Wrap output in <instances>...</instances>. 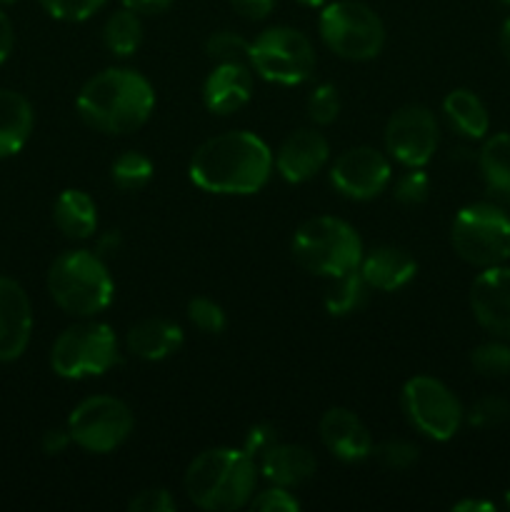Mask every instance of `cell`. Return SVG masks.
Wrapping results in <instances>:
<instances>
[{"mask_svg": "<svg viewBox=\"0 0 510 512\" xmlns=\"http://www.w3.org/2000/svg\"><path fill=\"white\" fill-rule=\"evenodd\" d=\"M500 50H503L505 60L510 63V18L505 20L503 28H500Z\"/></svg>", "mask_w": 510, "mask_h": 512, "instance_id": "46", "label": "cell"}, {"mask_svg": "<svg viewBox=\"0 0 510 512\" xmlns=\"http://www.w3.org/2000/svg\"><path fill=\"white\" fill-rule=\"evenodd\" d=\"M440 143V125L425 105H405L385 125V148L405 168H423Z\"/></svg>", "mask_w": 510, "mask_h": 512, "instance_id": "12", "label": "cell"}, {"mask_svg": "<svg viewBox=\"0 0 510 512\" xmlns=\"http://www.w3.org/2000/svg\"><path fill=\"white\" fill-rule=\"evenodd\" d=\"M470 365L483 378H505V375H510V345L503 340L480 343L470 353Z\"/></svg>", "mask_w": 510, "mask_h": 512, "instance_id": "29", "label": "cell"}, {"mask_svg": "<svg viewBox=\"0 0 510 512\" xmlns=\"http://www.w3.org/2000/svg\"><path fill=\"white\" fill-rule=\"evenodd\" d=\"M53 220L68 238L88 240L98 230V205L85 190L68 188L55 200Z\"/></svg>", "mask_w": 510, "mask_h": 512, "instance_id": "23", "label": "cell"}, {"mask_svg": "<svg viewBox=\"0 0 510 512\" xmlns=\"http://www.w3.org/2000/svg\"><path fill=\"white\" fill-rule=\"evenodd\" d=\"M503 3H505V5H510V0H503Z\"/></svg>", "mask_w": 510, "mask_h": 512, "instance_id": "50", "label": "cell"}, {"mask_svg": "<svg viewBox=\"0 0 510 512\" xmlns=\"http://www.w3.org/2000/svg\"><path fill=\"white\" fill-rule=\"evenodd\" d=\"M175 508H178V503H175V498L165 488L140 490L128 503L130 512H173Z\"/></svg>", "mask_w": 510, "mask_h": 512, "instance_id": "38", "label": "cell"}, {"mask_svg": "<svg viewBox=\"0 0 510 512\" xmlns=\"http://www.w3.org/2000/svg\"><path fill=\"white\" fill-rule=\"evenodd\" d=\"M455 512H493L495 505L485 503V500H460L453 505Z\"/></svg>", "mask_w": 510, "mask_h": 512, "instance_id": "45", "label": "cell"}, {"mask_svg": "<svg viewBox=\"0 0 510 512\" xmlns=\"http://www.w3.org/2000/svg\"><path fill=\"white\" fill-rule=\"evenodd\" d=\"M118 363V338L100 320L85 318L58 335L50 350V368L65 380L98 378Z\"/></svg>", "mask_w": 510, "mask_h": 512, "instance_id": "6", "label": "cell"}, {"mask_svg": "<svg viewBox=\"0 0 510 512\" xmlns=\"http://www.w3.org/2000/svg\"><path fill=\"white\" fill-rule=\"evenodd\" d=\"M120 248H123V235H120L118 230H108V233L100 235L98 243H95V253H98L103 260L118 255Z\"/></svg>", "mask_w": 510, "mask_h": 512, "instance_id": "43", "label": "cell"}, {"mask_svg": "<svg viewBox=\"0 0 510 512\" xmlns=\"http://www.w3.org/2000/svg\"><path fill=\"white\" fill-rule=\"evenodd\" d=\"M308 115L315 125H330L340 115V95L335 85L320 83L308 95Z\"/></svg>", "mask_w": 510, "mask_h": 512, "instance_id": "33", "label": "cell"}, {"mask_svg": "<svg viewBox=\"0 0 510 512\" xmlns=\"http://www.w3.org/2000/svg\"><path fill=\"white\" fill-rule=\"evenodd\" d=\"M250 508L260 510V512H295V510H300V503L288 488L273 485V488L253 495V498H250Z\"/></svg>", "mask_w": 510, "mask_h": 512, "instance_id": "37", "label": "cell"}, {"mask_svg": "<svg viewBox=\"0 0 510 512\" xmlns=\"http://www.w3.org/2000/svg\"><path fill=\"white\" fill-rule=\"evenodd\" d=\"M393 195L403 205H423L430 195V178L423 168H408L395 180Z\"/></svg>", "mask_w": 510, "mask_h": 512, "instance_id": "34", "label": "cell"}, {"mask_svg": "<svg viewBox=\"0 0 510 512\" xmlns=\"http://www.w3.org/2000/svg\"><path fill=\"white\" fill-rule=\"evenodd\" d=\"M505 505H508V508H510V490H508V493H505Z\"/></svg>", "mask_w": 510, "mask_h": 512, "instance_id": "48", "label": "cell"}, {"mask_svg": "<svg viewBox=\"0 0 510 512\" xmlns=\"http://www.w3.org/2000/svg\"><path fill=\"white\" fill-rule=\"evenodd\" d=\"M300 5H305V8H323L325 3H328V0H298Z\"/></svg>", "mask_w": 510, "mask_h": 512, "instance_id": "47", "label": "cell"}, {"mask_svg": "<svg viewBox=\"0 0 510 512\" xmlns=\"http://www.w3.org/2000/svg\"><path fill=\"white\" fill-rule=\"evenodd\" d=\"M443 113L463 138L480 140L490 128V115L483 100L468 88H455L445 95Z\"/></svg>", "mask_w": 510, "mask_h": 512, "instance_id": "24", "label": "cell"}, {"mask_svg": "<svg viewBox=\"0 0 510 512\" xmlns=\"http://www.w3.org/2000/svg\"><path fill=\"white\" fill-rule=\"evenodd\" d=\"M230 5H233L240 15H245V18L260 20L275 8V0H230Z\"/></svg>", "mask_w": 510, "mask_h": 512, "instance_id": "41", "label": "cell"}, {"mask_svg": "<svg viewBox=\"0 0 510 512\" xmlns=\"http://www.w3.org/2000/svg\"><path fill=\"white\" fill-rule=\"evenodd\" d=\"M260 470L265 478L280 488H298V485L308 483L318 470L313 453L303 445L290 443H275L268 453L260 458Z\"/></svg>", "mask_w": 510, "mask_h": 512, "instance_id": "21", "label": "cell"}, {"mask_svg": "<svg viewBox=\"0 0 510 512\" xmlns=\"http://www.w3.org/2000/svg\"><path fill=\"white\" fill-rule=\"evenodd\" d=\"M333 283L328 285L323 295L325 310L335 318H343V315L358 313L365 305L368 298V283L363 280L360 270H350V273L340 275V278H330Z\"/></svg>", "mask_w": 510, "mask_h": 512, "instance_id": "27", "label": "cell"}, {"mask_svg": "<svg viewBox=\"0 0 510 512\" xmlns=\"http://www.w3.org/2000/svg\"><path fill=\"white\" fill-rule=\"evenodd\" d=\"M183 328L168 318H148L135 323L125 335V348L130 355L148 363L170 358L183 348Z\"/></svg>", "mask_w": 510, "mask_h": 512, "instance_id": "20", "label": "cell"}, {"mask_svg": "<svg viewBox=\"0 0 510 512\" xmlns=\"http://www.w3.org/2000/svg\"><path fill=\"white\" fill-rule=\"evenodd\" d=\"M393 180L390 160L370 145H358L338 155L330 168V183L350 200H373Z\"/></svg>", "mask_w": 510, "mask_h": 512, "instance_id": "13", "label": "cell"}, {"mask_svg": "<svg viewBox=\"0 0 510 512\" xmlns=\"http://www.w3.org/2000/svg\"><path fill=\"white\" fill-rule=\"evenodd\" d=\"M35 113L25 95L0 90V160L20 153L33 133Z\"/></svg>", "mask_w": 510, "mask_h": 512, "instance_id": "22", "label": "cell"}, {"mask_svg": "<svg viewBox=\"0 0 510 512\" xmlns=\"http://www.w3.org/2000/svg\"><path fill=\"white\" fill-rule=\"evenodd\" d=\"M290 250L300 268L323 278H340L358 270L365 253L358 230L333 215L305 220L295 230Z\"/></svg>", "mask_w": 510, "mask_h": 512, "instance_id": "5", "label": "cell"}, {"mask_svg": "<svg viewBox=\"0 0 510 512\" xmlns=\"http://www.w3.org/2000/svg\"><path fill=\"white\" fill-rule=\"evenodd\" d=\"M358 270L368 288L380 290V293H395L415 278L418 263L408 250L398 248V245H378L368 255L363 253Z\"/></svg>", "mask_w": 510, "mask_h": 512, "instance_id": "19", "label": "cell"}, {"mask_svg": "<svg viewBox=\"0 0 510 512\" xmlns=\"http://www.w3.org/2000/svg\"><path fill=\"white\" fill-rule=\"evenodd\" d=\"M38 3L43 5L50 18L80 23V20H88L90 15L98 13L105 0H38Z\"/></svg>", "mask_w": 510, "mask_h": 512, "instance_id": "35", "label": "cell"}, {"mask_svg": "<svg viewBox=\"0 0 510 512\" xmlns=\"http://www.w3.org/2000/svg\"><path fill=\"white\" fill-rule=\"evenodd\" d=\"M15 43V33H13V23L5 13H0V65L8 60L10 50H13Z\"/></svg>", "mask_w": 510, "mask_h": 512, "instance_id": "44", "label": "cell"}, {"mask_svg": "<svg viewBox=\"0 0 510 512\" xmlns=\"http://www.w3.org/2000/svg\"><path fill=\"white\" fill-rule=\"evenodd\" d=\"M273 173V150L248 130L208 138L193 153L188 175L200 190L215 195H253Z\"/></svg>", "mask_w": 510, "mask_h": 512, "instance_id": "1", "label": "cell"}, {"mask_svg": "<svg viewBox=\"0 0 510 512\" xmlns=\"http://www.w3.org/2000/svg\"><path fill=\"white\" fill-rule=\"evenodd\" d=\"M33 333V308L15 280L0 275V363L18 360Z\"/></svg>", "mask_w": 510, "mask_h": 512, "instance_id": "16", "label": "cell"}, {"mask_svg": "<svg viewBox=\"0 0 510 512\" xmlns=\"http://www.w3.org/2000/svg\"><path fill=\"white\" fill-rule=\"evenodd\" d=\"M0 3H15V0H0Z\"/></svg>", "mask_w": 510, "mask_h": 512, "instance_id": "49", "label": "cell"}, {"mask_svg": "<svg viewBox=\"0 0 510 512\" xmlns=\"http://www.w3.org/2000/svg\"><path fill=\"white\" fill-rule=\"evenodd\" d=\"M470 310L480 328L495 338H510V268H483L470 285Z\"/></svg>", "mask_w": 510, "mask_h": 512, "instance_id": "14", "label": "cell"}, {"mask_svg": "<svg viewBox=\"0 0 510 512\" xmlns=\"http://www.w3.org/2000/svg\"><path fill=\"white\" fill-rule=\"evenodd\" d=\"M320 440L343 463H360L373 455V438L368 428L348 408H330L320 418Z\"/></svg>", "mask_w": 510, "mask_h": 512, "instance_id": "18", "label": "cell"}, {"mask_svg": "<svg viewBox=\"0 0 510 512\" xmlns=\"http://www.w3.org/2000/svg\"><path fill=\"white\" fill-rule=\"evenodd\" d=\"M405 415H408L410 425L430 440L438 443H448L458 435L460 425H463L465 410L460 400L455 398L453 390L438 378L430 375H415L403 385V395H400Z\"/></svg>", "mask_w": 510, "mask_h": 512, "instance_id": "10", "label": "cell"}, {"mask_svg": "<svg viewBox=\"0 0 510 512\" xmlns=\"http://www.w3.org/2000/svg\"><path fill=\"white\" fill-rule=\"evenodd\" d=\"M135 428L133 410L113 395H93L73 408L68 433L78 448L88 453H113L130 438Z\"/></svg>", "mask_w": 510, "mask_h": 512, "instance_id": "11", "label": "cell"}, {"mask_svg": "<svg viewBox=\"0 0 510 512\" xmlns=\"http://www.w3.org/2000/svg\"><path fill=\"white\" fill-rule=\"evenodd\" d=\"M188 320L200 330V333H208V335H220L225 330V310L220 308L215 300L203 298H193L188 303Z\"/></svg>", "mask_w": 510, "mask_h": 512, "instance_id": "32", "label": "cell"}, {"mask_svg": "<svg viewBox=\"0 0 510 512\" xmlns=\"http://www.w3.org/2000/svg\"><path fill=\"white\" fill-rule=\"evenodd\" d=\"M478 168L485 185L498 195H510V133H495L478 153Z\"/></svg>", "mask_w": 510, "mask_h": 512, "instance_id": "25", "label": "cell"}, {"mask_svg": "<svg viewBox=\"0 0 510 512\" xmlns=\"http://www.w3.org/2000/svg\"><path fill=\"white\" fill-rule=\"evenodd\" d=\"M75 105L90 128L105 135H128L148 123L155 90L138 70L105 68L80 88Z\"/></svg>", "mask_w": 510, "mask_h": 512, "instance_id": "2", "label": "cell"}, {"mask_svg": "<svg viewBox=\"0 0 510 512\" xmlns=\"http://www.w3.org/2000/svg\"><path fill=\"white\" fill-rule=\"evenodd\" d=\"M205 53L215 63H248L250 43L233 30H218L205 40Z\"/></svg>", "mask_w": 510, "mask_h": 512, "instance_id": "30", "label": "cell"}, {"mask_svg": "<svg viewBox=\"0 0 510 512\" xmlns=\"http://www.w3.org/2000/svg\"><path fill=\"white\" fill-rule=\"evenodd\" d=\"M48 293L68 315L95 318L113 303L115 283L95 250H68L50 265Z\"/></svg>", "mask_w": 510, "mask_h": 512, "instance_id": "4", "label": "cell"}, {"mask_svg": "<svg viewBox=\"0 0 510 512\" xmlns=\"http://www.w3.org/2000/svg\"><path fill=\"white\" fill-rule=\"evenodd\" d=\"M320 38L345 60H373L385 45V25L370 5L360 0L325 3L318 20Z\"/></svg>", "mask_w": 510, "mask_h": 512, "instance_id": "7", "label": "cell"}, {"mask_svg": "<svg viewBox=\"0 0 510 512\" xmlns=\"http://www.w3.org/2000/svg\"><path fill=\"white\" fill-rule=\"evenodd\" d=\"M255 473V460L243 448H210L188 465L183 485L195 508L233 512L255 495Z\"/></svg>", "mask_w": 510, "mask_h": 512, "instance_id": "3", "label": "cell"}, {"mask_svg": "<svg viewBox=\"0 0 510 512\" xmlns=\"http://www.w3.org/2000/svg\"><path fill=\"white\" fill-rule=\"evenodd\" d=\"M418 445L408 443V440H388L380 448H375L380 463L390 470H408L410 465L418 463Z\"/></svg>", "mask_w": 510, "mask_h": 512, "instance_id": "36", "label": "cell"}, {"mask_svg": "<svg viewBox=\"0 0 510 512\" xmlns=\"http://www.w3.org/2000/svg\"><path fill=\"white\" fill-rule=\"evenodd\" d=\"M103 43L118 58H128L143 43V23H140V15L133 10L123 8L115 10L103 25Z\"/></svg>", "mask_w": 510, "mask_h": 512, "instance_id": "26", "label": "cell"}, {"mask_svg": "<svg viewBox=\"0 0 510 512\" xmlns=\"http://www.w3.org/2000/svg\"><path fill=\"white\" fill-rule=\"evenodd\" d=\"M248 63L268 83L300 85L313 75L315 50L303 30L273 25L250 43Z\"/></svg>", "mask_w": 510, "mask_h": 512, "instance_id": "9", "label": "cell"}, {"mask_svg": "<svg viewBox=\"0 0 510 512\" xmlns=\"http://www.w3.org/2000/svg\"><path fill=\"white\" fill-rule=\"evenodd\" d=\"M450 243L465 263L493 268L510 258V215L493 203H470L458 210Z\"/></svg>", "mask_w": 510, "mask_h": 512, "instance_id": "8", "label": "cell"}, {"mask_svg": "<svg viewBox=\"0 0 510 512\" xmlns=\"http://www.w3.org/2000/svg\"><path fill=\"white\" fill-rule=\"evenodd\" d=\"M275 443H278V430H275V425L258 423L248 430V435H245L243 450L253 460H260Z\"/></svg>", "mask_w": 510, "mask_h": 512, "instance_id": "39", "label": "cell"}, {"mask_svg": "<svg viewBox=\"0 0 510 512\" xmlns=\"http://www.w3.org/2000/svg\"><path fill=\"white\" fill-rule=\"evenodd\" d=\"M253 98V73L248 63H215L203 83V103L210 113L230 115Z\"/></svg>", "mask_w": 510, "mask_h": 512, "instance_id": "17", "label": "cell"}, {"mask_svg": "<svg viewBox=\"0 0 510 512\" xmlns=\"http://www.w3.org/2000/svg\"><path fill=\"white\" fill-rule=\"evenodd\" d=\"M120 3H123V8L133 10L138 15H158L165 13L173 0H120Z\"/></svg>", "mask_w": 510, "mask_h": 512, "instance_id": "42", "label": "cell"}, {"mask_svg": "<svg viewBox=\"0 0 510 512\" xmlns=\"http://www.w3.org/2000/svg\"><path fill=\"white\" fill-rule=\"evenodd\" d=\"M330 158V145L323 133L313 128H303L290 133L288 138L280 143L278 153H275L273 163L278 168L280 178L288 183L300 185L313 180L320 170L325 168Z\"/></svg>", "mask_w": 510, "mask_h": 512, "instance_id": "15", "label": "cell"}, {"mask_svg": "<svg viewBox=\"0 0 510 512\" xmlns=\"http://www.w3.org/2000/svg\"><path fill=\"white\" fill-rule=\"evenodd\" d=\"M153 160L148 155L138 153V150H128V153L118 155L110 168V178H113L115 188L123 193H138L145 185L153 180Z\"/></svg>", "mask_w": 510, "mask_h": 512, "instance_id": "28", "label": "cell"}, {"mask_svg": "<svg viewBox=\"0 0 510 512\" xmlns=\"http://www.w3.org/2000/svg\"><path fill=\"white\" fill-rule=\"evenodd\" d=\"M508 418L510 403L505 398H500V395H485V398L475 400L468 410V423L480 430L498 428V425H503Z\"/></svg>", "mask_w": 510, "mask_h": 512, "instance_id": "31", "label": "cell"}, {"mask_svg": "<svg viewBox=\"0 0 510 512\" xmlns=\"http://www.w3.org/2000/svg\"><path fill=\"white\" fill-rule=\"evenodd\" d=\"M70 443H73V438H70L68 428H50V430H45L43 438H40L43 453H48V455L65 453V448H68Z\"/></svg>", "mask_w": 510, "mask_h": 512, "instance_id": "40", "label": "cell"}]
</instances>
